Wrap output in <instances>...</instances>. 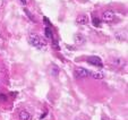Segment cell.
Segmentation results:
<instances>
[{"mask_svg": "<svg viewBox=\"0 0 128 120\" xmlns=\"http://www.w3.org/2000/svg\"><path fill=\"white\" fill-rule=\"evenodd\" d=\"M88 16L87 15H80V16L77 17V19H76V22L78 23V24H80V25H86V24H88Z\"/></svg>", "mask_w": 128, "mask_h": 120, "instance_id": "5", "label": "cell"}, {"mask_svg": "<svg viewBox=\"0 0 128 120\" xmlns=\"http://www.w3.org/2000/svg\"><path fill=\"white\" fill-rule=\"evenodd\" d=\"M87 62L91 64L93 66H96V67H103V64H102V60L100 57L98 56H91V57L87 58Z\"/></svg>", "mask_w": 128, "mask_h": 120, "instance_id": "4", "label": "cell"}, {"mask_svg": "<svg viewBox=\"0 0 128 120\" xmlns=\"http://www.w3.org/2000/svg\"><path fill=\"white\" fill-rule=\"evenodd\" d=\"M92 23H93V25H94L95 27H100V26H101V20H100L98 17H93Z\"/></svg>", "mask_w": 128, "mask_h": 120, "instance_id": "10", "label": "cell"}, {"mask_svg": "<svg viewBox=\"0 0 128 120\" xmlns=\"http://www.w3.org/2000/svg\"><path fill=\"white\" fill-rule=\"evenodd\" d=\"M2 6V0H0V7Z\"/></svg>", "mask_w": 128, "mask_h": 120, "instance_id": "14", "label": "cell"}, {"mask_svg": "<svg viewBox=\"0 0 128 120\" xmlns=\"http://www.w3.org/2000/svg\"><path fill=\"white\" fill-rule=\"evenodd\" d=\"M74 41H75L76 44H83L85 42V38L82 34H76V35L74 36Z\"/></svg>", "mask_w": 128, "mask_h": 120, "instance_id": "7", "label": "cell"}, {"mask_svg": "<svg viewBox=\"0 0 128 120\" xmlns=\"http://www.w3.org/2000/svg\"><path fill=\"white\" fill-rule=\"evenodd\" d=\"M112 65L116 66V67H124L126 65V61L122 59V58H114L112 60Z\"/></svg>", "mask_w": 128, "mask_h": 120, "instance_id": "6", "label": "cell"}, {"mask_svg": "<svg viewBox=\"0 0 128 120\" xmlns=\"http://www.w3.org/2000/svg\"><path fill=\"white\" fill-rule=\"evenodd\" d=\"M114 17H116V15L112 10H106L102 14V20L106 23H111L114 20Z\"/></svg>", "mask_w": 128, "mask_h": 120, "instance_id": "2", "label": "cell"}, {"mask_svg": "<svg viewBox=\"0 0 128 120\" xmlns=\"http://www.w3.org/2000/svg\"><path fill=\"white\" fill-rule=\"evenodd\" d=\"M51 74H52L53 76H58V74H59V69L57 68V66H53V67H52V70H51Z\"/></svg>", "mask_w": 128, "mask_h": 120, "instance_id": "12", "label": "cell"}, {"mask_svg": "<svg viewBox=\"0 0 128 120\" xmlns=\"http://www.w3.org/2000/svg\"><path fill=\"white\" fill-rule=\"evenodd\" d=\"M28 41L32 46H35V48H38V49H43V48L46 46V41H44L40 35H38V34H35V33H32L31 35H30Z\"/></svg>", "mask_w": 128, "mask_h": 120, "instance_id": "1", "label": "cell"}, {"mask_svg": "<svg viewBox=\"0 0 128 120\" xmlns=\"http://www.w3.org/2000/svg\"><path fill=\"white\" fill-rule=\"evenodd\" d=\"M22 5H26V0H20Z\"/></svg>", "mask_w": 128, "mask_h": 120, "instance_id": "13", "label": "cell"}, {"mask_svg": "<svg viewBox=\"0 0 128 120\" xmlns=\"http://www.w3.org/2000/svg\"><path fill=\"white\" fill-rule=\"evenodd\" d=\"M20 120H31V114L27 111L23 110L20 112Z\"/></svg>", "mask_w": 128, "mask_h": 120, "instance_id": "8", "label": "cell"}, {"mask_svg": "<svg viewBox=\"0 0 128 120\" xmlns=\"http://www.w3.org/2000/svg\"><path fill=\"white\" fill-rule=\"evenodd\" d=\"M52 30H50L49 27H46V36L48 38H52Z\"/></svg>", "mask_w": 128, "mask_h": 120, "instance_id": "11", "label": "cell"}, {"mask_svg": "<svg viewBox=\"0 0 128 120\" xmlns=\"http://www.w3.org/2000/svg\"><path fill=\"white\" fill-rule=\"evenodd\" d=\"M90 74H91V76H92L93 78H95V79H102V78H104V75L102 74V72H90Z\"/></svg>", "mask_w": 128, "mask_h": 120, "instance_id": "9", "label": "cell"}, {"mask_svg": "<svg viewBox=\"0 0 128 120\" xmlns=\"http://www.w3.org/2000/svg\"><path fill=\"white\" fill-rule=\"evenodd\" d=\"M90 72L87 69H85V68H82V67H78L75 69V72H74V75H75L76 78H84V77H87L90 76Z\"/></svg>", "mask_w": 128, "mask_h": 120, "instance_id": "3", "label": "cell"}, {"mask_svg": "<svg viewBox=\"0 0 128 120\" xmlns=\"http://www.w3.org/2000/svg\"><path fill=\"white\" fill-rule=\"evenodd\" d=\"M102 120H109V119H106V118H102Z\"/></svg>", "mask_w": 128, "mask_h": 120, "instance_id": "15", "label": "cell"}]
</instances>
